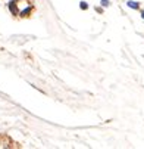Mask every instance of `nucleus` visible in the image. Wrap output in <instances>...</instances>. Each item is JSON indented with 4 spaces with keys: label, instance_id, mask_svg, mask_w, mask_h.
I'll list each match as a JSON object with an SVG mask.
<instances>
[{
    "label": "nucleus",
    "instance_id": "4",
    "mask_svg": "<svg viewBox=\"0 0 144 149\" xmlns=\"http://www.w3.org/2000/svg\"><path fill=\"white\" fill-rule=\"evenodd\" d=\"M100 6H103V8H109V6H110V2H109V0H100Z\"/></svg>",
    "mask_w": 144,
    "mask_h": 149
},
{
    "label": "nucleus",
    "instance_id": "2",
    "mask_svg": "<svg viewBox=\"0 0 144 149\" xmlns=\"http://www.w3.org/2000/svg\"><path fill=\"white\" fill-rule=\"evenodd\" d=\"M127 6H128L130 9H134V10H138V9H140V3L135 2V0H128Z\"/></svg>",
    "mask_w": 144,
    "mask_h": 149
},
{
    "label": "nucleus",
    "instance_id": "7",
    "mask_svg": "<svg viewBox=\"0 0 144 149\" xmlns=\"http://www.w3.org/2000/svg\"><path fill=\"white\" fill-rule=\"evenodd\" d=\"M141 18H143V19H144V9H143V10H141Z\"/></svg>",
    "mask_w": 144,
    "mask_h": 149
},
{
    "label": "nucleus",
    "instance_id": "6",
    "mask_svg": "<svg viewBox=\"0 0 144 149\" xmlns=\"http://www.w3.org/2000/svg\"><path fill=\"white\" fill-rule=\"evenodd\" d=\"M96 10H97V12H103V6H100V8H96Z\"/></svg>",
    "mask_w": 144,
    "mask_h": 149
},
{
    "label": "nucleus",
    "instance_id": "5",
    "mask_svg": "<svg viewBox=\"0 0 144 149\" xmlns=\"http://www.w3.org/2000/svg\"><path fill=\"white\" fill-rule=\"evenodd\" d=\"M79 9L87 10V9H88V3H87V2H79Z\"/></svg>",
    "mask_w": 144,
    "mask_h": 149
},
{
    "label": "nucleus",
    "instance_id": "3",
    "mask_svg": "<svg viewBox=\"0 0 144 149\" xmlns=\"http://www.w3.org/2000/svg\"><path fill=\"white\" fill-rule=\"evenodd\" d=\"M32 10H34V6L30 5L27 9H24V10H21V12H19V16H22V18H24V16H30V13H31Z\"/></svg>",
    "mask_w": 144,
    "mask_h": 149
},
{
    "label": "nucleus",
    "instance_id": "1",
    "mask_svg": "<svg viewBox=\"0 0 144 149\" xmlns=\"http://www.w3.org/2000/svg\"><path fill=\"white\" fill-rule=\"evenodd\" d=\"M8 9L12 15H16L19 16V10H18V0H10V2L8 3Z\"/></svg>",
    "mask_w": 144,
    "mask_h": 149
}]
</instances>
